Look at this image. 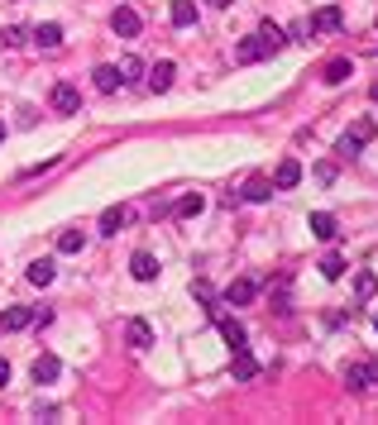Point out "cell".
<instances>
[{
	"label": "cell",
	"mask_w": 378,
	"mask_h": 425,
	"mask_svg": "<svg viewBox=\"0 0 378 425\" xmlns=\"http://www.w3.org/2000/svg\"><path fill=\"white\" fill-rule=\"evenodd\" d=\"M139 72H144V63L134 58V53H129V58H120V81H134Z\"/></svg>",
	"instance_id": "28"
},
{
	"label": "cell",
	"mask_w": 378,
	"mask_h": 425,
	"mask_svg": "<svg viewBox=\"0 0 378 425\" xmlns=\"http://www.w3.org/2000/svg\"><path fill=\"white\" fill-rule=\"evenodd\" d=\"M34 43L53 53V48H63V29H58V24H39V29H34Z\"/></svg>",
	"instance_id": "19"
},
{
	"label": "cell",
	"mask_w": 378,
	"mask_h": 425,
	"mask_svg": "<svg viewBox=\"0 0 378 425\" xmlns=\"http://www.w3.org/2000/svg\"><path fill=\"white\" fill-rule=\"evenodd\" d=\"M369 139H374V125L364 120V125H354V129H349V134H345V139L335 143V153H340V158H354V153H359V148H364V143H369Z\"/></svg>",
	"instance_id": "3"
},
{
	"label": "cell",
	"mask_w": 378,
	"mask_h": 425,
	"mask_svg": "<svg viewBox=\"0 0 378 425\" xmlns=\"http://www.w3.org/2000/svg\"><path fill=\"white\" fill-rule=\"evenodd\" d=\"M81 244H86L81 230H63V235H58V253H81Z\"/></svg>",
	"instance_id": "26"
},
{
	"label": "cell",
	"mask_w": 378,
	"mask_h": 425,
	"mask_svg": "<svg viewBox=\"0 0 378 425\" xmlns=\"http://www.w3.org/2000/svg\"><path fill=\"white\" fill-rule=\"evenodd\" d=\"M202 210H206V196H202V191H192V196H182V201H177V215H182V220L202 215Z\"/></svg>",
	"instance_id": "24"
},
{
	"label": "cell",
	"mask_w": 378,
	"mask_h": 425,
	"mask_svg": "<svg viewBox=\"0 0 378 425\" xmlns=\"http://www.w3.org/2000/svg\"><path fill=\"white\" fill-rule=\"evenodd\" d=\"M230 373H235V382H254V378H259V363H254L249 349H235V359H230Z\"/></svg>",
	"instance_id": "6"
},
{
	"label": "cell",
	"mask_w": 378,
	"mask_h": 425,
	"mask_svg": "<svg viewBox=\"0 0 378 425\" xmlns=\"http://www.w3.org/2000/svg\"><path fill=\"white\" fill-rule=\"evenodd\" d=\"M0 43H5V48H19V43H24V29H19V24H10V29H0Z\"/></svg>",
	"instance_id": "29"
},
{
	"label": "cell",
	"mask_w": 378,
	"mask_h": 425,
	"mask_svg": "<svg viewBox=\"0 0 378 425\" xmlns=\"http://www.w3.org/2000/svg\"><path fill=\"white\" fill-rule=\"evenodd\" d=\"M354 297H359V301L378 297V277H374V272H359V277H354Z\"/></svg>",
	"instance_id": "27"
},
{
	"label": "cell",
	"mask_w": 378,
	"mask_h": 425,
	"mask_svg": "<svg viewBox=\"0 0 378 425\" xmlns=\"http://www.w3.org/2000/svg\"><path fill=\"white\" fill-rule=\"evenodd\" d=\"M5 382H10V363L0 359V387H5Z\"/></svg>",
	"instance_id": "31"
},
{
	"label": "cell",
	"mask_w": 378,
	"mask_h": 425,
	"mask_svg": "<svg viewBox=\"0 0 378 425\" xmlns=\"http://www.w3.org/2000/svg\"><path fill=\"white\" fill-rule=\"evenodd\" d=\"M24 325H34L29 306H5V311H0V330H24Z\"/></svg>",
	"instance_id": "10"
},
{
	"label": "cell",
	"mask_w": 378,
	"mask_h": 425,
	"mask_svg": "<svg viewBox=\"0 0 378 425\" xmlns=\"http://www.w3.org/2000/svg\"><path fill=\"white\" fill-rule=\"evenodd\" d=\"M374 330H378V315H374Z\"/></svg>",
	"instance_id": "35"
},
{
	"label": "cell",
	"mask_w": 378,
	"mask_h": 425,
	"mask_svg": "<svg viewBox=\"0 0 378 425\" xmlns=\"http://www.w3.org/2000/svg\"><path fill=\"white\" fill-rule=\"evenodd\" d=\"M125 225H129V210H125V205H106V210H101V235H120Z\"/></svg>",
	"instance_id": "9"
},
{
	"label": "cell",
	"mask_w": 378,
	"mask_h": 425,
	"mask_svg": "<svg viewBox=\"0 0 378 425\" xmlns=\"http://www.w3.org/2000/svg\"><path fill=\"white\" fill-rule=\"evenodd\" d=\"M221 334H225V344H230V349H249V344H244V339H249V334H244V325H239V320H230V315H221Z\"/></svg>",
	"instance_id": "18"
},
{
	"label": "cell",
	"mask_w": 378,
	"mask_h": 425,
	"mask_svg": "<svg viewBox=\"0 0 378 425\" xmlns=\"http://www.w3.org/2000/svg\"><path fill=\"white\" fill-rule=\"evenodd\" d=\"M0 139H5V120H0Z\"/></svg>",
	"instance_id": "34"
},
{
	"label": "cell",
	"mask_w": 378,
	"mask_h": 425,
	"mask_svg": "<svg viewBox=\"0 0 378 425\" xmlns=\"http://www.w3.org/2000/svg\"><path fill=\"white\" fill-rule=\"evenodd\" d=\"M283 29H278V24H264V29L254 34V39H239L235 43V63H264V58H273V53H283Z\"/></svg>",
	"instance_id": "1"
},
{
	"label": "cell",
	"mask_w": 378,
	"mask_h": 425,
	"mask_svg": "<svg viewBox=\"0 0 378 425\" xmlns=\"http://www.w3.org/2000/svg\"><path fill=\"white\" fill-rule=\"evenodd\" d=\"M173 77H177V67L173 63H154V67H149V91H168V86H173Z\"/></svg>",
	"instance_id": "13"
},
{
	"label": "cell",
	"mask_w": 378,
	"mask_h": 425,
	"mask_svg": "<svg viewBox=\"0 0 378 425\" xmlns=\"http://www.w3.org/2000/svg\"><path fill=\"white\" fill-rule=\"evenodd\" d=\"M53 277H58V268H53L48 258H39V263H29V282H34V287H48Z\"/></svg>",
	"instance_id": "23"
},
{
	"label": "cell",
	"mask_w": 378,
	"mask_h": 425,
	"mask_svg": "<svg viewBox=\"0 0 378 425\" xmlns=\"http://www.w3.org/2000/svg\"><path fill=\"white\" fill-rule=\"evenodd\" d=\"M374 24H378V19H374Z\"/></svg>",
	"instance_id": "36"
},
{
	"label": "cell",
	"mask_w": 378,
	"mask_h": 425,
	"mask_svg": "<svg viewBox=\"0 0 378 425\" xmlns=\"http://www.w3.org/2000/svg\"><path fill=\"white\" fill-rule=\"evenodd\" d=\"M111 29L120 34V39H134V34H139V15H134L129 5H120V10L111 15Z\"/></svg>",
	"instance_id": "8"
},
{
	"label": "cell",
	"mask_w": 378,
	"mask_h": 425,
	"mask_svg": "<svg viewBox=\"0 0 378 425\" xmlns=\"http://www.w3.org/2000/svg\"><path fill=\"white\" fill-rule=\"evenodd\" d=\"M120 86H125V81H120V67H96V91L101 96H111V91H120Z\"/></svg>",
	"instance_id": "15"
},
{
	"label": "cell",
	"mask_w": 378,
	"mask_h": 425,
	"mask_svg": "<svg viewBox=\"0 0 378 425\" xmlns=\"http://www.w3.org/2000/svg\"><path fill=\"white\" fill-rule=\"evenodd\" d=\"M211 5H216V10H225V5H230V0H211Z\"/></svg>",
	"instance_id": "33"
},
{
	"label": "cell",
	"mask_w": 378,
	"mask_h": 425,
	"mask_svg": "<svg viewBox=\"0 0 378 425\" xmlns=\"http://www.w3.org/2000/svg\"><path fill=\"white\" fill-rule=\"evenodd\" d=\"M244 196H249V201H268V196H273V182H268V177H249V182H244Z\"/></svg>",
	"instance_id": "25"
},
{
	"label": "cell",
	"mask_w": 378,
	"mask_h": 425,
	"mask_svg": "<svg viewBox=\"0 0 378 425\" xmlns=\"http://www.w3.org/2000/svg\"><path fill=\"white\" fill-rule=\"evenodd\" d=\"M225 301H230V306H249V301H254V282H249V277H235V282L225 287Z\"/></svg>",
	"instance_id": "16"
},
{
	"label": "cell",
	"mask_w": 378,
	"mask_h": 425,
	"mask_svg": "<svg viewBox=\"0 0 378 425\" xmlns=\"http://www.w3.org/2000/svg\"><path fill=\"white\" fill-rule=\"evenodd\" d=\"M312 235H316V239H326V244H331V239L340 235V225H335L331 210H316V215H312Z\"/></svg>",
	"instance_id": "14"
},
{
	"label": "cell",
	"mask_w": 378,
	"mask_h": 425,
	"mask_svg": "<svg viewBox=\"0 0 378 425\" xmlns=\"http://www.w3.org/2000/svg\"><path fill=\"white\" fill-rule=\"evenodd\" d=\"M316 268H321V277H326V282H335V277H345V258H340V253H326Z\"/></svg>",
	"instance_id": "22"
},
{
	"label": "cell",
	"mask_w": 378,
	"mask_h": 425,
	"mask_svg": "<svg viewBox=\"0 0 378 425\" xmlns=\"http://www.w3.org/2000/svg\"><path fill=\"white\" fill-rule=\"evenodd\" d=\"M345 382H349V392H364V387H374V382H378V363H349Z\"/></svg>",
	"instance_id": "4"
},
{
	"label": "cell",
	"mask_w": 378,
	"mask_h": 425,
	"mask_svg": "<svg viewBox=\"0 0 378 425\" xmlns=\"http://www.w3.org/2000/svg\"><path fill=\"white\" fill-rule=\"evenodd\" d=\"M168 19H173L177 29H187V24H197V5H192V0H173V10H168Z\"/></svg>",
	"instance_id": "20"
},
{
	"label": "cell",
	"mask_w": 378,
	"mask_h": 425,
	"mask_svg": "<svg viewBox=\"0 0 378 425\" xmlns=\"http://www.w3.org/2000/svg\"><path fill=\"white\" fill-rule=\"evenodd\" d=\"M125 339H129L134 349H149V344H154V330H149V320H129Z\"/></svg>",
	"instance_id": "21"
},
{
	"label": "cell",
	"mask_w": 378,
	"mask_h": 425,
	"mask_svg": "<svg viewBox=\"0 0 378 425\" xmlns=\"http://www.w3.org/2000/svg\"><path fill=\"white\" fill-rule=\"evenodd\" d=\"M58 373H63V363L53 359V354H39V359H34V382H53Z\"/></svg>",
	"instance_id": "17"
},
{
	"label": "cell",
	"mask_w": 378,
	"mask_h": 425,
	"mask_svg": "<svg viewBox=\"0 0 378 425\" xmlns=\"http://www.w3.org/2000/svg\"><path fill=\"white\" fill-rule=\"evenodd\" d=\"M192 297L211 306V301H216V287H211V282H192Z\"/></svg>",
	"instance_id": "30"
},
{
	"label": "cell",
	"mask_w": 378,
	"mask_h": 425,
	"mask_svg": "<svg viewBox=\"0 0 378 425\" xmlns=\"http://www.w3.org/2000/svg\"><path fill=\"white\" fill-rule=\"evenodd\" d=\"M369 101H374V106H378V81H374V86H369Z\"/></svg>",
	"instance_id": "32"
},
{
	"label": "cell",
	"mask_w": 378,
	"mask_h": 425,
	"mask_svg": "<svg viewBox=\"0 0 378 425\" xmlns=\"http://www.w3.org/2000/svg\"><path fill=\"white\" fill-rule=\"evenodd\" d=\"M297 182H302V163H297V158H283L278 173H273V187L287 191V187H297Z\"/></svg>",
	"instance_id": "7"
},
{
	"label": "cell",
	"mask_w": 378,
	"mask_h": 425,
	"mask_svg": "<svg viewBox=\"0 0 378 425\" xmlns=\"http://www.w3.org/2000/svg\"><path fill=\"white\" fill-rule=\"evenodd\" d=\"M129 272H134V277H139V282H154V277H158V258H154V253H134V258H129Z\"/></svg>",
	"instance_id": "12"
},
{
	"label": "cell",
	"mask_w": 378,
	"mask_h": 425,
	"mask_svg": "<svg viewBox=\"0 0 378 425\" xmlns=\"http://www.w3.org/2000/svg\"><path fill=\"white\" fill-rule=\"evenodd\" d=\"M354 77V63H349V58H331V63H326V72H321V81H326V86H340V81H349Z\"/></svg>",
	"instance_id": "11"
},
{
	"label": "cell",
	"mask_w": 378,
	"mask_h": 425,
	"mask_svg": "<svg viewBox=\"0 0 378 425\" xmlns=\"http://www.w3.org/2000/svg\"><path fill=\"white\" fill-rule=\"evenodd\" d=\"M48 101H53V111H58V115H77L81 111V91L72 86V81H58Z\"/></svg>",
	"instance_id": "2"
},
{
	"label": "cell",
	"mask_w": 378,
	"mask_h": 425,
	"mask_svg": "<svg viewBox=\"0 0 378 425\" xmlns=\"http://www.w3.org/2000/svg\"><path fill=\"white\" fill-rule=\"evenodd\" d=\"M307 29L312 34H335L340 29V5H321V10L307 19Z\"/></svg>",
	"instance_id": "5"
}]
</instances>
